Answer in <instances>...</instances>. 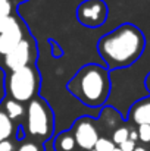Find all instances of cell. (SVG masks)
I'll list each match as a JSON object with an SVG mask.
<instances>
[{"instance_id":"cell-19","label":"cell","mask_w":150,"mask_h":151,"mask_svg":"<svg viewBox=\"0 0 150 151\" xmlns=\"http://www.w3.org/2000/svg\"><path fill=\"white\" fill-rule=\"evenodd\" d=\"M0 151H15V145L9 139L3 141V142H0Z\"/></svg>"},{"instance_id":"cell-14","label":"cell","mask_w":150,"mask_h":151,"mask_svg":"<svg viewBox=\"0 0 150 151\" xmlns=\"http://www.w3.org/2000/svg\"><path fill=\"white\" fill-rule=\"evenodd\" d=\"M116 145L112 142V139L107 138H99V141L94 145V151H113Z\"/></svg>"},{"instance_id":"cell-5","label":"cell","mask_w":150,"mask_h":151,"mask_svg":"<svg viewBox=\"0 0 150 151\" xmlns=\"http://www.w3.org/2000/svg\"><path fill=\"white\" fill-rule=\"evenodd\" d=\"M107 4L103 0H84L77 7V19L86 28H99L107 19Z\"/></svg>"},{"instance_id":"cell-18","label":"cell","mask_w":150,"mask_h":151,"mask_svg":"<svg viewBox=\"0 0 150 151\" xmlns=\"http://www.w3.org/2000/svg\"><path fill=\"white\" fill-rule=\"evenodd\" d=\"M119 148L122 151H134L137 148V145H136V142L134 141H131V139H127L125 142H122L121 145H119Z\"/></svg>"},{"instance_id":"cell-1","label":"cell","mask_w":150,"mask_h":151,"mask_svg":"<svg viewBox=\"0 0 150 151\" xmlns=\"http://www.w3.org/2000/svg\"><path fill=\"white\" fill-rule=\"evenodd\" d=\"M144 46V34L133 24H122L100 38L97 51L106 69L113 70L136 63L143 54Z\"/></svg>"},{"instance_id":"cell-4","label":"cell","mask_w":150,"mask_h":151,"mask_svg":"<svg viewBox=\"0 0 150 151\" xmlns=\"http://www.w3.org/2000/svg\"><path fill=\"white\" fill-rule=\"evenodd\" d=\"M53 111L50 106L40 97H36L28 103L25 129L28 135L34 138H51L54 131Z\"/></svg>"},{"instance_id":"cell-20","label":"cell","mask_w":150,"mask_h":151,"mask_svg":"<svg viewBox=\"0 0 150 151\" xmlns=\"http://www.w3.org/2000/svg\"><path fill=\"white\" fill-rule=\"evenodd\" d=\"M10 16H12V15H10ZM10 16H7V18L0 16V34L7 28V25H9V22H10Z\"/></svg>"},{"instance_id":"cell-7","label":"cell","mask_w":150,"mask_h":151,"mask_svg":"<svg viewBox=\"0 0 150 151\" xmlns=\"http://www.w3.org/2000/svg\"><path fill=\"white\" fill-rule=\"evenodd\" d=\"M72 135L75 138L77 145L81 150L86 151L94 150V145H96V142L99 141L100 138L99 131H97L93 119L88 117V116H83L74 123Z\"/></svg>"},{"instance_id":"cell-23","label":"cell","mask_w":150,"mask_h":151,"mask_svg":"<svg viewBox=\"0 0 150 151\" xmlns=\"http://www.w3.org/2000/svg\"><path fill=\"white\" fill-rule=\"evenodd\" d=\"M134 151H146V150H144L143 147H137V148H136V150H134Z\"/></svg>"},{"instance_id":"cell-24","label":"cell","mask_w":150,"mask_h":151,"mask_svg":"<svg viewBox=\"0 0 150 151\" xmlns=\"http://www.w3.org/2000/svg\"><path fill=\"white\" fill-rule=\"evenodd\" d=\"M113 151H122V150H121L119 147H116V148H115V150H113Z\"/></svg>"},{"instance_id":"cell-2","label":"cell","mask_w":150,"mask_h":151,"mask_svg":"<svg viewBox=\"0 0 150 151\" xmlns=\"http://www.w3.org/2000/svg\"><path fill=\"white\" fill-rule=\"evenodd\" d=\"M110 73L97 63L84 65L68 81V91L90 109H100L110 94Z\"/></svg>"},{"instance_id":"cell-15","label":"cell","mask_w":150,"mask_h":151,"mask_svg":"<svg viewBox=\"0 0 150 151\" xmlns=\"http://www.w3.org/2000/svg\"><path fill=\"white\" fill-rule=\"evenodd\" d=\"M137 134L141 142H150V125H140Z\"/></svg>"},{"instance_id":"cell-3","label":"cell","mask_w":150,"mask_h":151,"mask_svg":"<svg viewBox=\"0 0 150 151\" xmlns=\"http://www.w3.org/2000/svg\"><path fill=\"white\" fill-rule=\"evenodd\" d=\"M40 88V75L36 66H27L24 69L10 72L4 78V91L10 99L18 103H30L36 99Z\"/></svg>"},{"instance_id":"cell-10","label":"cell","mask_w":150,"mask_h":151,"mask_svg":"<svg viewBox=\"0 0 150 151\" xmlns=\"http://www.w3.org/2000/svg\"><path fill=\"white\" fill-rule=\"evenodd\" d=\"M53 150L54 151H77V142L72 135V131H63L57 134L53 139Z\"/></svg>"},{"instance_id":"cell-11","label":"cell","mask_w":150,"mask_h":151,"mask_svg":"<svg viewBox=\"0 0 150 151\" xmlns=\"http://www.w3.org/2000/svg\"><path fill=\"white\" fill-rule=\"evenodd\" d=\"M15 132V125L13 122L7 117L6 111L0 107V142L3 141H7L12 134Z\"/></svg>"},{"instance_id":"cell-12","label":"cell","mask_w":150,"mask_h":151,"mask_svg":"<svg viewBox=\"0 0 150 151\" xmlns=\"http://www.w3.org/2000/svg\"><path fill=\"white\" fill-rule=\"evenodd\" d=\"M3 110L6 111L7 117H9L12 122L21 119V117L24 116V113H25L24 106H22L21 103H18V101L12 100V99H7V100L4 101V109H3Z\"/></svg>"},{"instance_id":"cell-9","label":"cell","mask_w":150,"mask_h":151,"mask_svg":"<svg viewBox=\"0 0 150 151\" xmlns=\"http://www.w3.org/2000/svg\"><path fill=\"white\" fill-rule=\"evenodd\" d=\"M130 119L136 125H150V99L136 103L131 107Z\"/></svg>"},{"instance_id":"cell-25","label":"cell","mask_w":150,"mask_h":151,"mask_svg":"<svg viewBox=\"0 0 150 151\" xmlns=\"http://www.w3.org/2000/svg\"><path fill=\"white\" fill-rule=\"evenodd\" d=\"M90 151H94V150H90Z\"/></svg>"},{"instance_id":"cell-22","label":"cell","mask_w":150,"mask_h":151,"mask_svg":"<svg viewBox=\"0 0 150 151\" xmlns=\"http://www.w3.org/2000/svg\"><path fill=\"white\" fill-rule=\"evenodd\" d=\"M146 87L150 90V73L147 75V78H146Z\"/></svg>"},{"instance_id":"cell-8","label":"cell","mask_w":150,"mask_h":151,"mask_svg":"<svg viewBox=\"0 0 150 151\" xmlns=\"http://www.w3.org/2000/svg\"><path fill=\"white\" fill-rule=\"evenodd\" d=\"M22 40H24L22 24L18 21L16 16L12 15L7 28L0 34V54L6 56L9 51L13 50Z\"/></svg>"},{"instance_id":"cell-21","label":"cell","mask_w":150,"mask_h":151,"mask_svg":"<svg viewBox=\"0 0 150 151\" xmlns=\"http://www.w3.org/2000/svg\"><path fill=\"white\" fill-rule=\"evenodd\" d=\"M130 139H131V141H134V142L138 139V134H137V131H133V129L130 131Z\"/></svg>"},{"instance_id":"cell-13","label":"cell","mask_w":150,"mask_h":151,"mask_svg":"<svg viewBox=\"0 0 150 151\" xmlns=\"http://www.w3.org/2000/svg\"><path fill=\"white\" fill-rule=\"evenodd\" d=\"M127 139H130V129L128 128L121 126V128L113 129V132H112V142L115 145H121Z\"/></svg>"},{"instance_id":"cell-17","label":"cell","mask_w":150,"mask_h":151,"mask_svg":"<svg viewBox=\"0 0 150 151\" xmlns=\"http://www.w3.org/2000/svg\"><path fill=\"white\" fill-rule=\"evenodd\" d=\"M16 151H40V147L36 142H22Z\"/></svg>"},{"instance_id":"cell-6","label":"cell","mask_w":150,"mask_h":151,"mask_svg":"<svg viewBox=\"0 0 150 151\" xmlns=\"http://www.w3.org/2000/svg\"><path fill=\"white\" fill-rule=\"evenodd\" d=\"M36 56H37V51L34 50L33 41L28 38H24L13 50L9 51L4 56V65L10 72H15L27 66H31L34 63Z\"/></svg>"},{"instance_id":"cell-16","label":"cell","mask_w":150,"mask_h":151,"mask_svg":"<svg viewBox=\"0 0 150 151\" xmlns=\"http://www.w3.org/2000/svg\"><path fill=\"white\" fill-rule=\"evenodd\" d=\"M12 15V3L10 0H0V16L7 18Z\"/></svg>"}]
</instances>
